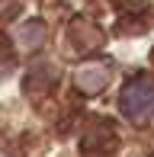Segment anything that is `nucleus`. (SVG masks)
I'll list each match as a JSON object with an SVG mask.
<instances>
[{
	"label": "nucleus",
	"mask_w": 154,
	"mask_h": 157,
	"mask_svg": "<svg viewBox=\"0 0 154 157\" xmlns=\"http://www.w3.org/2000/svg\"><path fill=\"white\" fill-rule=\"evenodd\" d=\"M119 106H122L125 119L135 125H144L154 119V80L151 77H135V80L125 83L122 96H119Z\"/></svg>",
	"instance_id": "obj_1"
},
{
	"label": "nucleus",
	"mask_w": 154,
	"mask_h": 157,
	"mask_svg": "<svg viewBox=\"0 0 154 157\" xmlns=\"http://www.w3.org/2000/svg\"><path fill=\"white\" fill-rule=\"evenodd\" d=\"M74 83L83 90V93H96V90H103L109 83V67L106 64H96V61H87V64L77 67Z\"/></svg>",
	"instance_id": "obj_2"
},
{
	"label": "nucleus",
	"mask_w": 154,
	"mask_h": 157,
	"mask_svg": "<svg viewBox=\"0 0 154 157\" xmlns=\"http://www.w3.org/2000/svg\"><path fill=\"white\" fill-rule=\"evenodd\" d=\"M16 48L19 52H36L39 45H45V23H39V19H29V23H23L16 29Z\"/></svg>",
	"instance_id": "obj_3"
},
{
	"label": "nucleus",
	"mask_w": 154,
	"mask_h": 157,
	"mask_svg": "<svg viewBox=\"0 0 154 157\" xmlns=\"http://www.w3.org/2000/svg\"><path fill=\"white\" fill-rule=\"evenodd\" d=\"M71 42L80 52H87V48H96L103 42V35H100V29H96L93 23H87V19H74L71 23Z\"/></svg>",
	"instance_id": "obj_4"
},
{
	"label": "nucleus",
	"mask_w": 154,
	"mask_h": 157,
	"mask_svg": "<svg viewBox=\"0 0 154 157\" xmlns=\"http://www.w3.org/2000/svg\"><path fill=\"white\" fill-rule=\"evenodd\" d=\"M116 147V135H113V125H100L83 138V151L87 154H103V151H113Z\"/></svg>",
	"instance_id": "obj_5"
},
{
	"label": "nucleus",
	"mask_w": 154,
	"mask_h": 157,
	"mask_svg": "<svg viewBox=\"0 0 154 157\" xmlns=\"http://www.w3.org/2000/svg\"><path fill=\"white\" fill-rule=\"evenodd\" d=\"M55 77H58V67H55V64H39V67L26 77V90H29V93H39L42 87L48 90Z\"/></svg>",
	"instance_id": "obj_6"
}]
</instances>
